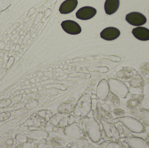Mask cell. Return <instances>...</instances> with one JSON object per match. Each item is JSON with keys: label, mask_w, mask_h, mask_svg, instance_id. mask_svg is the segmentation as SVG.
<instances>
[{"label": "cell", "mask_w": 149, "mask_h": 148, "mask_svg": "<svg viewBox=\"0 0 149 148\" xmlns=\"http://www.w3.org/2000/svg\"><path fill=\"white\" fill-rule=\"evenodd\" d=\"M10 42L8 41V42H7V44H6V45H5V50H9L10 48Z\"/></svg>", "instance_id": "30"}, {"label": "cell", "mask_w": 149, "mask_h": 148, "mask_svg": "<svg viewBox=\"0 0 149 148\" xmlns=\"http://www.w3.org/2000/svg\"><path fill=\"white\" fill-rule=\"evenodd\" d=\"M25 104L26 103L24 102H20L17 104H15V105H13L14 107H13V110L15 111H17V110L22 109L25 108Z\"/></svg>", "instance_id": "24"}, {"label": "cell", "mask_w": 149, "mask_h": 148, "mask_svg": "<svg viewBox=\"0 0 149 148\" xmlns=\"http://www.w3.org/2000/svg\"><path fill=\"white\" fill-rule=\"evenodd\" d=\"M97 13L95 8L89 6L82 7L76 13L77 18L81 20H88L93 17Z\"/></svg>", "instance_id": "10"}, {"label": "cell", "mask_w": 149, "mask_h": 148, "mask_svg": "<svg viewBox=\"0 0 149 148\" xmlns=\"http://www.w3.org/2000/svg\"><path fill=\"white\" fill-rule=\"evenodd\" d=\"M39 96L38 94H30L27 95V97L31 99H36V98H38Z\"/></svg>", "instance_id": "28"}, {"label": "cell", "mask_w": 149, "mask_h": 148, "mask_svg": "<svg viewBox=\"0 0 149 148\" xmlns=\"http://www.w3.org/2000/svg\"><path fill=\"white\" fill-rule=\"evenodd\" d=\"M11 104V100L8 98L1 100L0 101V109L7 107Z\"/></svg>", "instance_id": "22"}, {"label": "cell", "mask_w": 149, "mask_h": 148, "mask_svg": "<svg viewBox=\"0 0 149 148\" xmlns=\"http://www.w3.org/2000/svg\"><path fill=\"white\" fill-rule=\"evenodd\" d=\"M63 129L65 135L73 139L84 140L88 136L84 121L79 123L75 121Z\"/></svg>", "instance_id": "4"}, {"label": "cell", "mask_w": 149, "mask_h": 148, "mask_svg": "<svg viewBox=\"0 0 149 148\" xmlns=\"http://www.w3.org/2000/svg\"><path fill=\"white\" fill-rule=\"evenodd\" d=\"M48 144L50 145L52 147H62L66 143L65 140L58 137L52 138L48 141Z\"/></svg>", "instance_id": "18"}, {"label": "cell", "mask_w": 149, "mask_h": 148, "mask_svg": "<svg viewBox=\"0 0 149 148\" xmlns=\"http://www.w3.org/2000/svg\"><path fill=\"white\" fill-rule=\"evenodd\" d=\"M126 20L129 23L134 26H140L144 25L147 22L146 17L141 13L132 12L126 15Z\"/></svg>", "instance_id": "7"}, {"label": "cell", "mask_w": 149, "mask_h": 148, "mask_svg": "<svg viewBox=\"0 0 149 148\" xmlns=\"http://www.w3.org/2000/svg\"><path fill=\"white\" fill-rule=\"evenodd\" d=\"M120 0H106L104 4L105 12L108 15L114 14L119 8Z\"/></svg>", "instance_id": "15"}, {"label": "cell", "mask_w": 149, "mask_h": 148, "mask_svg": "<svg viewBox=\"0 0 149 148\" xmlns=\"http://www.w3.org/2000/svg\"><path fill=\"white\" fill-rule=\"evenodd\" d=\"M18 38H16L15 40H13V44H15L17 43L18 42Z\"/></svg>", "instance_id": "33"}, {"label": "cell", "mask_w": 149, "mask_h": 148, "mask_svg": "<svg viewBox=\"0 0 149 148\" xmlns=\"http://www.w3.org/2000/svg\"><path fill=\"white\" fill-rule=\"evenodd\" d=\"M104 103L108 105H110L116 107L119 105L120 100H119L118 96H116V95L109 91L107 97Z\"/></svg>", "instance_id": "17"}, {"label": "cell", "mask_w": 149, "mask_h": 148, "mask_svg": "<svg viewBox=\"0 0 149 148\" xmlns=\"http://www.w3.org/2000/svg\"><path fill=\"white\" fill-rule=\"evenodd\" d=\"M13 140H11V139H10V140H7V143L8 144V145H11V144H13Z\"/></svg>", "instance_id": "32"}, {"label": "cell", "mask_w": 149, "mask_h": 148, "mask_svg": "<svg viewBox=\"0 0 149 148\" xmlns=\"http://www.w3.org/2000/svg\"><path fill=\"white\" fill-rule=\"evenodd\" d=\"M92 106L91 96L88 94H84L76 102L73 115L79 120L84 119L90 114Z\"/></svg>", "instance_id": "1"}, {"label": "cell", "mask_w": 149, "mask_h": 148, "mask_svg": "<svg viewBox=\"0 0 149 148\" xmlns=\"http://www.w3.org/2000/svg\"><path fill=\"white\" fill-rule=\"evenodd\" d=\"M85 129L87 136L95 143H98L101 140V130L99 123L94 117H86L84 118Z\"/></svg>", "instance_id": "3"}, {"label": "cell", "mask_w": 149, "mask_h": 148, "mask_svg": "<svg viewBox=\"0 0 149 148\" xmlns=\"http://www.w3.org/2000/svg\"><path fill=\"white\" fill-rule=\"evenodd\" d=\"M38 102L36 99H31L25 104V108L27 110H31L38 105Z\"/></svg>", "instance_id": "20"}, {"label": "cell", "mask_w": 149, "mask_h": 148, "mask_svg": "<svg viewBox=\"0 0 149 148\" xmlns=\"http://www.w3.org/2000/svg\"><path fill=\"white\" fill-rule=\"evenodd\" d=\"M23 99V96L22 94H18L15 96L11 100V104L12 105L17 104L20 102Z\"/></svg>", "instance_id": "25"}, {"label": "cell", "mask_w": 149, "mask_h": 148, "mask_svg": "<svg viewBox=\"0 0 149 148\" xmlns=\"http://www.w3.org/2000/svg\"><path fill=\"white\" fill-rule=\"evenodd\" d=\"M14 62H15V58H14V57H13V56L10 57L6 64L5 68H6V69H9L10 67L14 64Z\"/></svg>", "instance_id": "26"}, {"label": "cell", "mask_w": 149, "mask_h": 148, "mask_svg": "<svg viewBox=\"0 0 149 148\" xmlns=\"http://www.w3.org/2000/svg\"><path fill=\"white\" fill-rule=\"evenodd\" d=\"M52 112L49 109L38 110L32 115L24 123L25 126L40 127L46 125L52 116Z\"/></svg>", "instance_id": "2"}, {"label": "cell", "mask_w": 149, "mask_h": 148, "mask_svg": "<svg viewBox=\"0 0 149 148\" xmlns=\"http://www.w3.org/2000/svg\"><path fill=\"white\" fill-rule=\"evenodd\" d=\"M116 146L117 145L115 142L109 140L105 141L100 144V147L101 148L116 147L114 146Z\"/></svg>", "instance_id": "21"}, {"label": "cell", "mask_w": 149, "mask_h": 148, "mask_svg": "<svg viewBox=\"0 0 149 148\" xmlns=\"http://www.w3.org/2000/svg\"><path fill=\"white\" fill-rule=\"evenodd\" d=\"M61 26L63 30L70 34H79L81 31L80 25L76 22L71 20L63 21L61 23Z\"/></svg>", "instance_id": "9"}, {"label": "cell", "mask_w": 149, "mask_h": 148, "mask_svg": "<svg viewBox=\"0 0 149 148\" xmlns=\"http://www.w3.org/2000/svg\"><path fill=\"white\" fill-rule=\"evenodd\" d=\"M77 0H65L60 5L59 12L62 14H68L72 12L78 5Z\"/></svg>", "instance_id": "12"}, {"label": "cell", "mask_w": 149, "mask_h": 148, "mask_svg": "<svg viewBox=\"0 0 149 148\" xmlns=\"http://www.w3.org/2000/svg\"><path fill=\"white\" fill-rule=\"evenodd\" d=\"M75 117L71 114L58 113L53 115L49 120V123L55 127L63 129L75 122Z\"/></svg>", "instance_id": "5"}, {"label": "cell", "mask_w": 149, "mask_h": 148, "mask_svg": "<svg viewBox=\"0 0 149 148\" xmlns=\"http://www.w3.org/2000/svg\"><path fill=\"white\" fill-rule=\"evenodd\" d=\"M5 45H5L4 42H1V43H0V49H3V48H5Z\"/></svg>", "instance_id": "31"}, {"label": "cell", "mask_w": 149, "mask_h": 148, "mask_svg": "<svg viewBox=\"0 0 149 148\" xmlns=\"http://www.w3.org/2000/svg\"><path fill=\"white\" fill-rule=\"evenodd\" d=\"M97 112L100 116V118L103 119H110L111 115L108 112L107 109H105L103 104L101 103H98L96 107Z\"/></svg>", "instance_id": "16"}, {"label": "cell", "mask_w": 149, "mask_h": 148, "mask_svg": "<svg viewBox=\"0 0 149 148\" xmlns=\"http://www.w3.org/2000/svg\"><path fill=\"white\" fill-rule=\"evenodd\" d=\"M11 116L9 112H4L0 114V122L8 120Z\"/></svg>", "instance_id": "23"}, {"label": "cell", "mask_w": 149, "mask_h": 148, "mask_svg": "<svg viewBox=\"0 0 149 148\" xmlns=\"http://www.w3.org/2000/svg\"><path fill=\"white\" fill-rule=\"evenodd\" d=\"M108 83L106 80H102L99 83L96 89V97L100 102L104 103L109 92Z\"/></svg>", "instance_id": "8"}, {"label": "cell", "mask_w": 149, "mask_h": 148, "mask_svg": "<svg viewBox=\"0 0 149 148\" xmlns=\"http://www.w3.org/2000/svg\"><path fill=\"white\" fill-rule=\"evenodd\" d=\"M132 34L135 37L141 41L149 40V30L143 27H138L133 29Z\"/></svg>", "instance_id": "13"}, {"label": "cell", "mask_w": 149, "mask_h": 148, "mask_svg": "<svg viewBox=\"0 0 149 148\" xmlns=\"http://www.w3.org/2000/svg\"><path fill=\"white\" fill-rule=\"evenodd\" d=\"M120 35V32L118 29L114 27L106 28L100 33V36L106 41H113L117 39Z\"/></svg>", "instance_id": "11"}, {"label": "cell", "mask_w": 149, "mask_h": 148, "mask_svg": "<svg viewBox=\"0 0 149 148\" xmlns=\"http://www.w3.org/2000/svg\"><path fill=\"white\" fill-rule=\"evenodd\" d=\"M113 114L116 116H120L123 114V110L120 109H115L113 111Z\"/></svg>", "instance_id": "27"}, {"label": "cell", "mask_w": 149, "mask_h": 148, "mask_svg": "<svg viewBox=\"0 0 149 148\" xmlns=\"http://www.w3.org/2000/svg\"><path fill=\"white\" fill-rule=\"evenodd\" d=\"M19 48H20V47H19V44H17L15 47V49L16 51H18V50H19Z\"/></svg>", "instance_id": "34"}, {"label": "cell", "mask_w": 149, "mask_h": 148, "mask_svg": "<svg viewBox=\"0 0 149 148\" xmlns=\"http://www.w3.org/2000/svg\"><path fill=\"white\" fill-rule=\"evenodd\" d=\"M77 101L72 100L64 102L61 103L57 110L58 113L71 114L73 113Z\"/></svg>", "instance_id": "14"}, {"label": "cell", "mask_w": 149, "mask_h": 148, "mask_svg": "<svg viewBox=\"0 0 149 148\" xmlns=\"http://www.w3.org/2000/svg\"><path fill=\"white\" fill-rule=\"evenodd\" d=\"M105 136L111 140H116L118 137V132L115 126L103 118H100Z\"/></svg>", "instance_id": "6"}, {"label": "cell", "mask_w": 149, "mask_h": 148, "mask_svg": "<svg viewBox=\"0 0 149 148\" xmlns=\"http://www.w3.org/2000/svg\"><path fill=\"white\" fill-rule=\"evenodd\" d=\"M18 36H19V33H15L13 35L11 36V37H10V39L13 41L16 38H17Z\"/></svg>", "instance_id": "29"}, {"label": "cell", "mask_w": 149, "mask_h": 148, "mask_svg": "<svg viewBox=\"0 0 149 148\" xmlns=\"http://www.w3.org/2000/svg\"><path fill=\"white\" fill-rule=\"evenodd\" d=\"M14 0H0V13L7 10L12 4Z\"/></svg>", "instance_id": "19"}]
</instances>
